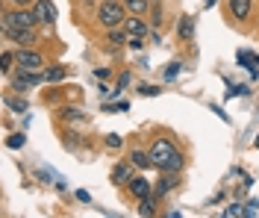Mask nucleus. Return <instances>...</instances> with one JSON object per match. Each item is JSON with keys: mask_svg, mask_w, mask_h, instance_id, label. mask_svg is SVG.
Returning <instances> with one entry per match:
<instances>
[{"mask_svg": "<svg viewBox=\"0 0 259 218\" xmlns=\"http://www.w3.org/2000/svg\"><path fill=\"white\" fill-rule=\"evenodd\" d=\"M150 159H153V165L159 168V171H183L186 168V159H183V153L177 151V145L171 142V139H165L159 136L153 145H150Z\"/></svg>", "mask_w": 259, "mask_h": 218, "instance_id": "obj_1", "label": "nucleus"}, {"mask_svg": "<svg viewBox=\"0 0 259 218\" xmlns=\"http://www.w3.org/2000/svg\"><path fill=\"white\" fill-rule=\"evenodd\" d=\"M38 27V18L32 12V6H9L3 18H0V30L9 33V30H30Z\"/></svg>", "mask_w": 259, "mask_h": 218, "instance_id": "obj_2", "label": "nucleus"}, {"mask_svg": "<svg viewBox=\"0 0 259 218\" xmlns=\"http://www.w3.org/2000/svg\"><path fill=\"white\" fill-rule=\"evenodd\" d=\"M130 18L124 0H100L97 6V24L103 30H115V27H124V21Z\"/></svg>", "mask_w": 259, "mask_h": 218, "instance_id": "obj_3", "label": "nucleus"}, {"mask_svg": "<svg viewBox=\"0 0 259 218\" xmlns=\"http://www.w3.org/2000/svg\"><path fill=\"white\" fill-rule=\"evenodd\" d=\"M15 65L27 68V71H38V68L45 65V56H41L38 51H32V48H18L15 51Z\"/></svg>", "mask_w": 259, "mask_h": 218, "instance_id": "obj_4", "label": "nucleus"}, {"mask_svg": "<svg viewBox=\"0 0 259 218\" xmlns=\"http://www.w3.org/2000/svg\"><path fill=\"white\" fill-rule=\"evenodd\" d=\"M6 41H15V48H35L38 45V30L30 27V30H9V33H3Z\"/></svg>", "mask_w": 259, "mask_h": 218, "instance_id": "obj_5", "label": "nucleus"}, {"mask_svg": "<svg viewBox=\"0 0 259 218\" xmlns=\"http://www.w3.org/2000/svg\"><path fill=\"white\" fill-rule=\"evenodd\" d=\"M177 189H180V174L177 171H162V177L153 183V192H156L159 198L171 195V192H177Z\"/></svg>", "mask_w": 259, "mask_h": 218, "instance_id": "obj_6", "label": "nucleus"}, {"mask_svg": "<svg viewBox=\"0 0 259 218\" xmlns=\"http://www.w3.org/2000/svg\"><path fill=\"white\" fill-rule=\"evenodd\" d=\"M124 189H127V195L133 198V201H145L147 195H153V183L145 180V177H133Z\"/></svg>", "mask_w": 259, "mask_h": 218, "instance_id": "obj_7", "label": "nucleus"}, {"mask_svg": "<svg viewBox=\"0 0 259 218\" xmlns=\"http://www.w3.org/2000/svg\"><path fill=\"white\" fill-rule=\"evenodd\" d=\"M45 80L38 71H27V68H18V74H15V80H12V89L15 92H27L30 85H38Z\"/></svg>", "mask_w": 259, "mask_h": 218, "instance_id": "obj_8", "label": "nucleus"}, {"mask_svg": "<svg viewBox=\"0 0 259 218\" xmlns=\"http://www.w3.org/2000/svg\"><path fill=\"white\" fill-rule=\"evenodd\" d=\"M32 12H35V18H38V24H56V6L50 3V0H35L32 3Z\"/></svg>", "mask_w": 259, "mask_h": 218, "instance_id": "obj_9", "label": "nucleus"}, {"mask_svg": "<svg viewBox=\"0 0 259 218\" xmlns=\"http://www.w3.org/2000/svg\"><path fill=\"white\" fill-rule=\"evenodd\" d=\"M124 30H127L130 38H145V35L150 33V27H147L145 15H130L127 21H124Z\"/></svg>", "mask_w": 259, "mask_h": 218, "instance_id": "obj_10", "label": "nucleus"}, {"mask_svg": "<svg viewBox=\"0 0 259 218\" xmlns=\"http://www.w3.org/2000/svg\"><path fill=\"white\" fill-rule=\"evenodd\" d=\"M227 9L236 21H247L253 12V0H227Z\"/></svg>", "mask_w": 259, "mask_h": 218, "instance_id": "obj_11", "label": "nucleus"}, {"mask_svg": "<svg viewBox=\"0 0 259 218\" xmlns=\"http://www.w3.org/2000/svg\"><path fill=\"white\" fill-rule=\"evenodd\" d=\"M133 168H136V165H133L130 159H127V162H118V165L112 168V183L115 186H127L130 180L136 177V174H133Z\"/></svg>", "mask_w": 259, "mask_h": 218, "instance_id": "obj_12", "label": "nucleus"}, {"mask_svg": "<svg viewBox=\"0 0 259 218\" xmlns=\"http://www.w3.org/2000/svg\"><path fill=\"white\" fill-rule=\"evenodd\" d=\"M106 41H109V48L121 51V48L130 41V35H127V30H124V27H115V30H106Z\"/></svg>", "mask_w": 259, "mask_h": 218, "instance_id": "obj_13", "label": "nucleus"}, {"mask_svg": "<svg viewBox=\"0 0 259 218\" xmlns=\"http://www.w3.org/2000/svg\"><path fill=\"white\" fill-rule=\"evenodd\" d=\"M130 162L139 168V171H145V168L153 165V159H150V151H142V148H136V151H130Z\"/></svg>", "mask_w": 259, "mask_h": 218, "instance_id": "obj_14", "label": "nucleus"}, {"mask_svg": "<svg viewBox=\"0 0 259 218\" xmlns=\"http://www.w3.org/2000/svg\"><path fill=\"white\" fill-rule=\"evenodd\" d=\"M177 33H180V38H183V41H192V35H194V18L192 15H183V18H180Z\"/></svg>", "mask_w": 259, "mask_h": 218, "instance_id": "obj_15", "label": "nucleus"}, {"mask_svg": "<svg viewBox=\"0 0 259 218\" xmlns=\"http://www.w3.org/2000/svg\"><path fill=\"white\" fill-rule=\"evenodd\" d=\"M130 15H147L150 12V0H124Z\"/></svg>", "mask_w": 259, "mask_h": 218, "instance_id": "obj_16", "label": "nucleus"}, {"mask_svg": "<svg viewBox=\"0 0 259 218\" xmlns=\"http://www.w3.org/2000/svg\"><path fill=\"white\" fill-rule=\"evenodd\" d=\"M162 198L159 195H156V192H153V195H147L145 201H139V212H142V215H153V212H156V203H159Z\"/></svg>", "mask_w": 259, "mask_h": 218, "instance_id": "obj_17", "label": "nucleus"}, {"mask_svg": "<svg viewBox=\"0 0 259 218\" xmlns=\"http://www.w3.org/2000/svg\"><path fill=\"white\" fill-rule=\"evenodd\" d=\"M65 74H68V71H65L62 65H53V68H45V71H41V77H45V83H56V80H62Z\"/></svg>", "mask_w": 259, "mask_h": 218, "instance_id": "obj_18", "label": "nucleus"}, {"mask_svg": "<svg viewBox=\"0 0 259 218\" xmlns=\"http://www.w3.org/2000/svg\"><path fill=\"white\" fill-rule=\"evenodd\" d=\"M150 24L153 27L162 24V3H150Z\"/></svg>", "mask_w": 259, "mask_h": 218, "instance_id": "obj_19", "label": "nucleus"}, {"mask_svg": "<svg viewBox=\"0 0 259 218\" xmlns=\"http://www.w3.org/2000/svg\"><path fill=\"white\" fill-rule=\"evenodd\" d=\"M6 106L15 109V112H27V101L24 98H6Z\"/></svg>", "mask_w": 259, "mask_h": 218, "instance_id": "obj_20", "label": "nucleus"}, {"mask_svg": "<svg viewBox=\"0 0 259 218\" xmlns=\"http://www.w3.org/2000/svg\"><path fill=\"white\" fill-rule=\"evenodd\" d=\"M12 62H15V51H3V74L9 77V71H12Z\"/></svg>", "mask_w": 259, "mask_h": 218, "instance_id": "obj_21", "label": "nucleus"}, {"mask_svg": "<svg viewBox=\"0 0 259 218\" xmlns=\"http://www.w3.org/2000/svg\"><path fill=\"white\" fill-rule=\"evenodd\" d=\"M121 145H124L121 136H106V148H121Z\"/></svg>", "mask_w": 259, "mask_h": 218, "instance_id": "obj_22", "label": "nucleus"}, {"mask_svg": "<svg viewBox=\"0 0 259 218\" xmlns=\"http://www.w3.org/2000/svg\"><path fill=\"white\" fill-rule=\"evenodd\" d=\"M224 215H227V218H233V215H244V209L239 206V203H233L230 209H224Z\"/></svg>", "mask_w": 259, "mask_h": 218, "instance_id": "obj_23", "label": "nucleus"}, {"mask_svg": "<svg viewBox=\"0 0 259 218\" xmlns=\"http://www.w3.org/2000/svg\"><path fill=\"white\" fill-rule=\"evenodd\" d=\"M6 3H9V6H32L35 0H6Z\"/></svg>", "mask_w": 259, "mask_h": 218, "instance_id": "obj_24", "label": "nucleus"}, {"mask_svg": "<svg viewBox=\"0 0 259 218\" xmlns=\"http://www.w3.org/2000/svg\"><path fill=\"white\" fill-rule=\"evenodd\" d=\"M127 45L133 48V51H142V38H130Z\"/></svg>", "mask_w": 259, "mask_h": 218, "instance_id": "obj_25", "label": "nucleus"}, {"mask_svg": "<svg viewBox=\"0 0 259 218\" xmlns=\"http://www.w3.org/2000/svg\"><path fill=\"white\" fill-rule=\"evenodd\" d=\"M177 71H180V62H174V65L168 68V80H171V77H177Z\"/></svg>", "mask_w": 259, "mask_h": 218, "instance_id": "obj_26", "label": "nucleus"}, {"mask_svg": "<svg viewBox=\"0 0 259 218\" xmlns=\"http://www.w3.org/2000/svg\"><path fill=\"white\" fill-rule=\"evenodd\" d=\"M203 3H206V6H215V0H203Z\"/></svg>", "mask_w": 259, "mask_h": 218, "instance_id": "obj_27", "label": "nucleus"}, {"mask_svg": "<svg viewBox=\"0 0 259 218\" xmlns=\"http://www.w3.org/2000/svg\"><path fill=\"white\" fill-rule=\"evenodd\" d=\"M150 3H162V0H150Z\"/></svg>", "mask_w": 259, "mask_h": 218, "instance_id": "obj_28", "label": "nucleus"}, {"mask_svg": "<svg viewBox=\"0 0 259 218\" xmlns=\"http://www.w3.org/2000/svg\"><path fill=\"white\" fill-rule=\"evenodd\" d=\"M256 148H259V136H256Z\"/></svg>", "mask_w": 259, "mask_h": 218, "instance_id": "obj_29", "label": "nucleus"}]
</instances>
